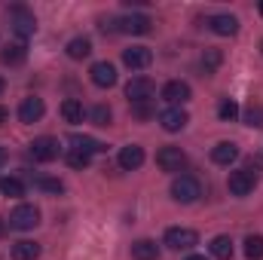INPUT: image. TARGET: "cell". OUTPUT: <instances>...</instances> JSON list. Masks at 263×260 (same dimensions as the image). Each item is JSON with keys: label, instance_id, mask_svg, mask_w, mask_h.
<instances>
[{"label": "cell", "instance_id": "30", "mask_svg": "<svg viewBox=\"0 0 263 260\" xmlns=\"http://www.w3.org/2000/svg\"><path fill=\"white\" fill-rule=\"evenodd\" d=\"M89 117H92V123H95V126H110V120H114V114H110V107H107V104H95Z\"/></svg>", "mask_w": 263, "mask_h": 260}, {"label": "cell", "instance_id": "35", "mask_svg": "<svg viewBox=\"0 0 263 260\" xmlns=\"http://www.w3.org/2000/svg\"><path fill=\"white\" fill-rule=\"evenodd\" d=\"M187 260H208V257H205V254H190Z\"/></svg>", "mask_w": 263, "mask_h": 260}, {"label": "cell", "instance_id": "20", "mask_svg": "<svg viewBox=\"0 0 263 260\" xmlns=\"http://www.w3.org/2000/svg\"><path fill=\"white\" fill-rule=\"evenodd\" d=\"M132 257L135 260H156L159 257V245L153 239H138L132 245Z\"/></svg>", "mask_w": 263, "mask_h": 260}, {"label": "cell", "instance_id": "34", "mask_svg": "<svg viewBox=\"0 0 263 260\" xmlns=\"http://www.w3.org/2000/svg\"><path fill=\"white\" fill-rule=\"evenodd\" d=\"M6 120H9V110H6V107H3V104H0V126H3V123H6Z\"/></svg>", "mask_w": 263, "mask_h": 260}, {"label": "cell", "instance_id": "5", "mask_svg": "<svg viewBox=\"0 0 263 260\" xmlns=\"http://www.w3.org/2000/svg\"><path fill=\"white\" fill-rule=\"evenodd\" d=\"M153 92H156V83H153L150 77H132L129 86H126V98H129L132 104H144V101H150Z\"/></svg>", "mask_w": 263, "mask_h": 260}, {"label": "cell", "instance_id": "11", "mask_svg": "<svg viewBox=\"0 0 263 260\" xmlns=\"http://www.w3.org/2000/svg\"><path fill=\"white\" fill-rule=\"evenodd\" d=\"M162 101H168L172 107H181L184 101H190V86L184 80H172L162 86Z\"/></svg>", "mask_w": 263, "mask_h": 260}, {"label": "cell", "instance_id": "39", "mask_svg": "<svg viewBox=\"0 0 263 260\" xmlns=\"http://www.w3.org/2000/svg\"><path fill=\"white\" fill-rule=\"evenodd\" d=\"M260 15H263V3H260Z\"/></svg>", "mask_w": 263, "mask_h": 260}, {"label": "cell", "instance_id": "7", "mask_svg": "<svg viewBox=\"0 0 263 260\" xmlns=\"http://www.w3.org/2000/svg\"><path fill=\"white\" fill-rule=\"evenodd\" d=\"M227 187H230V193L233 196H248L254 187H257V178H254L251 169H239V172H230Z\"/></svg>", "mask_w": 263, "mask_h": 260}, {"label": "cell", "instance_id": "26", "mask_svg": "<svg viewBox=\"0 0 263 260\" xmlns=\"http://www.w3.org/2000/svg\"><path fill=\"white\" fill-rule=\"evenodd\" d=\"M34 187L37 190H43V193H65V184L59 181V178H46V175H40V178H34Z\"/></svg>", "mask_w": 263, "mask_h": 260}, {"label": "cell", "instance_id": "6", "mask_svg": "<svg viewBox=\"0 0 263 260\" xmlns=\"http://www.w3.org/2000/svg\"><path fill=\"white\" fill-rule=\"evenodd\" d=\"M156 165H159L162 172H181V169L187 165V153H184L181 147L168 144V147H162V150L156 153Z\"/></svg>", "mask_w": 263, "mask_h": 260}, {"label": "cell", "instance_id": "3", "mask_svg": "<svg viewBox=\"0 0 263 260\" xmlns=\"http://www.w3.org/2000/svg\"><path fill=\"white\" fill-rule=\"evenodd\" d=\"M165 245L172 251H190L193 245H199V236L190 227H168L165 230Z\"/></svg>", "mask_w": 263, "mask_h": 260}, {"label": "cell", "instance_id": "32", "mask_svg": "<svg viewBox=\"0 0 263 260\" xmlns=\"http://www.w3.org/2000/svg\"><path fill=\"white\" fill-rule=\"evenodd\" d=\"M67 165H70V169H86V165H89V153L70 150V153H67Z\"/></svg>", "mask_w": 263, "mask_h": 260}, {"label": "cell", "instance_id": "10", "mask_svg": "<svg viewBox=\"0 0 263 260\" xmlns=\"http://www.w3.org/2000/svg\"><path fill=\"white\" fill-rule=\"evenodd\" d=\"M117 25H120V31H126V34H138V37L153 31V18L144 15V12H132V15H126V18H120Z\"/></svg>", "mask_w": 263, "mask_h": 260}, {"label": "cell", "instance_id": "37", "mask_svg": "<svg viewBox=\"0 0 263 260\" xmlns=\"http://www.w3.org/2000/svg\"><path fill=\"white\" fill-rule=\"evenodd\" d=\"M3 233H6V220L0 217V236H3Z\"/></svg>", "mask_w": 263, "mask_h": 260}, {"label": "cell", "instance_id": "14", "mask_svg": "<svg viewBox=\"0 0 263 260\" xmlns=\"http://www.w3.org/2000/svg\"><path fill=\"white\" fill-rule=\"evenodd\" d=\"M117 162H120V169H126V172L141 169V165H144V147H138V144H126V147L120 150Z\"/></svg>", "mask_w": 263, "mask_h": 260}, {"label": "cell", "instance_id": "40", "mask_svg": "<svg viewBox=\"0 0 263 260\" xmlns=\"http://www.w3.org/2000/svg\"><path fill=\"white\" fill-rule=\"evenodd\" d=\"M260 52H263V43H260Z\"/></svg>", "mask_w": 263, "mask_h": 260}, {"label": "cell", "instance_id": "27", "mask_svg": "<svg viewBox=\"0 0 263 260\" xmlns=\"http://www.w3.org/2000/svg\"><path fill=\"white\" fill-rule=\"evenodd\" d=\"M217 117H220L223 123H233V120L239 117V104H236L233 98H220V104H217Z\"/></svg>", "mask_w": 263, "mask_h": 260}, {"label": "cell", "instance_id": "4", "mask_svg": "<svg viewBox=\"0 0 263 260\" xmlns=\"http://www.w3.org/2000/svg\"><path fill=\"white\" fill-rule=\"evenodd\" d=\"M28 153L34 156V162H52V159H59V141L49 138V135L34 138V141L28 144Z\"/></svg>", "mask_w": 263, "mask_h": 260}, {"label": "cell", "instance_id": "25", "mask_svg": "<svg viewBox=\"0 0 263 260\" xmlns=\"http://www.w3.org/2000/svg\"><path fill=\"white\" fill-rule=\"evenodd\" d=\"M0 193L9 196V199H18V196H25V184H22L18 178H6V175H0Z\"/></svg>", "mask_w": 263, "mask_h": 260}, {"label": "cell", "instance_id": "36", "mask_svg": "<svg viewBox=\"0 0 263 260\" xmlns=\"http://www.w3.org/2000/svg\"><path fill=\"white\" fill-rule=\"evenodd\" d=\"M3 162H6V150L0 147V165H3Z\"/></svg>", "mask_w": 263, "mask_h": 260}, {"label": "cell", "instance_id": "18", "mask_svg": "<svg viewBox=\"0 0 263 260\" xmlns=\"http://www.w3.org/2000/svg\"><path fill=\"white\" fill-rule=\"evenodd\" d=\"M70 150H80V153H104L107 150V144H101V141H95V138H89V135H70Z\"/></svg>", "mask_w": 263, "mask_h": 260}, {"label": "cell", "instance_id": "16", "mask_svg": "<svg viewBox=\"0 0 263 260\" xmlns=\"http://www.w3.org/2000/svg\"><path fill=\"white\" fill-rule=\"evenodd\" d=\"M123 62L132 70H144V67H150V62H153V52L147 46H132V49L123 52Z\"/></svg>", "mask_w": 263, "mask_h": 260}, {"label": "cell", "instance_id": "13", "mask_svg": "<svg viewBox=\"0 0 263 260\" xmlns=\"http://www.w3.org/2000/svg\"><path fill=\"white\" fill-rule=\"evenodd\" d=\"M89 73H92V83H95L98 89H110V86H117V67L110 65V62H95Z\"/></svg>", "mask_w": 263, "mask_h": 260}, {"label": "cell", "instance_id": "17", "mask_svg": "<svg viewBox=\"0 0 263 260\" xmlns=\"http://www.w3.org/2000/svg\"><path fill=\"white\" fill-rule=\"evenodd\" d=\"M236 159H239V147H236L233 141H220V144L211 147V162H217V165H233Z\"/></svg>", "mask_w": 263, "mask_h": 260}, {"label": "cell", "instance_id": "29", "mask_svg": "<svg viewBox=\"0 0 263 260\" xmlns=\"http://www.w3.org/2000/svg\"><path fill=\"white\" fill-rule=\"evenodd\" d=\"M245 257L263 260V236H248V239H245Z\"/></svg>", "mask_w": 263, "mask_h": 260}, {"label": "cell", "instance_id": "24", "mask_svg": "<svg viewBox=\"0 0 263 260\" xmlns=\"http://www.w3.org/2000/svg\"><path fill=\"white\" fill-rule=\"evenodd\" d=\"M89 52H92V40H89V37H73V40L67 43V55H70V59H77V62H80V59H86Z\"/></svg>", "mask_w": 263, "mask_h": 260}, {"label": "cell", "instance_id": "15", "mask_svg": "<svg viewBox=\"0 0 263 260\" xmlns=\"http://www.w3.org/2000/svg\"><path fill=\"white\" fill-rule=\"evenodd\" d=\"M208 25H211V31L220 34V37H233V34L239 31V18L230 15V12H217V15H211Z\"/></svg>", "mask_w": 263, "mask_h": 260}, {"label": "cell", "instance_id": "1", "mask_svg": "<svg viewBox=\"0 0 263 260\" xmlns=\"http://www.w3.org/2000/svg\"><path fill=\"white\" fill-rule=\"evenodd\" d=\"M6 18H9V28H12L18 37H34L37 18H34V12H31L28 6H22V3L9 6V9H6Z\"/></svg>", "mask_w": 263, "mask_h": 260}, {"label": "cell", "instance_id": "22", "mask_svg": "<svg viewBox=\"0 0 263 260\" xmlns=\"http://www.w3.org/2000/svg\"><path fill=\"white\" fill-rule=\"evenodd\" d=\"M62 117H65V123H83V117H86L83 101H77V98H65V101H62Z\"/></svg>", "mask_w": 263, "mask_h": 260}, {"label": "cell", "instance_id": "28", "mask_svg": "<svg viewBox=\"0 0 263 260\" xmlns=\"http://www.w3.org/2000/svg\"><path fill=\"white\" fill-rule=\"evenodd\" d=\"M220 62H223V52H220V49H205V52H202V70H205V73H214V70L220 67Z\"/></svg>", "mask_w": 263, "mask_h": 260}, {"label": "cell", "instance_id": "33", "mask_svg": "<svg viewBox=\"0 0 263 260\" xmlns=\"http://www.w3.org/2000/svg\"><path fill=\"white\" fill-rule=\"evenodd\" d=\"M132 110H135V117L147 120V117H150V101H144V104H132Z\"/></svg>", "mask_w": 263, "mask_h": 260}, {"label": "cell", "instance_id": "31", "mask_svg": "<svg viewBox=\"0 0 263 260\" xmlns=\"http://www.w3.org/2000/svg\"><path fill=\"white\" fill-rule=\"evenodd\" d=\"M245 123L251 129H263V107L260 104H248L245 107Z\"/></svg>", "mask_w": 263, "mask_h": 260}, {"label": "cell", "instance_id": "9", "mask_svg": "<svg viewBox=\"0 0 263 260\" xmlns=\"http://www.w3.org/2000/svg\"><path fill=\"white\" fill-rule=\"evenodd\" d=\"M43 114H46V104H43V98H25L22 104H18V120L25 123V126H34V123H40L43 120Z\"/></svg>", "mask_w": 263, "mask_h": 260}, {"label": "cell", "instance_id": "38", "mask_svg": "<svg viewBox=\"0 0 263 260\" xmlns=\"http://www.w3.org/2000/svg\"><path fill=\"white\" fill-rule=\"evenodd\" d=\"M3 89H6V83H3V77H0V95H3Z\"/></svg>", "mask_w": 263, "mask_h": 260}, {"label": "cell", "instance_id": "19", "mask_svg": "<svg viewBox=\"0 0 263 260\" xmlns=\"http://www.w3.org/2000/svg\"><path fill=\"white\" fill-rule=\"evenodd\" d=\"M25 59H28V46L25 43H9V46L0 49V62L9 65V67H18Z\"/></svg>", "mask_w": 263, "mask_h": 260}, {"label": "cell", "instance_id": "21", "mask_svg": "<svg viewBox=\"0 0 263 260\" xmlns=\"http://www.w3.org/2000/svg\"><path fill=\"white\" fill-rule=\"evenodd\" d=\"M40 257V245L31 239H22L12 245V260H37Z\"/></svg>", "mask_w": 263, "mask_h": 260}, {"label": "cell", "instance_id": "8", "mask_svg": "<svg viewBox=\"0 0 263 260\" xmlns=\"http://www.w3.org/2000/svg\"><path fill=\"white\" fill-rule=\"evenodd\" d=\"M37 224H40V211L34 205H18L9 214V227L12 230H34Z\"/></svg>", "mask_w": 263, "mask_h": 260}, {"label": "cell", "instance_id": "2", "mask_svg": "<svg viewBox=\"0 0 263 260\" xmlns=\"http://www.w3.org/2000/svg\"><path fill=\"white\" fill-rule=\"evenodd\" d=\"M199 196H202V184H199L193 175H178V178L172 181V199H175V202L190 205V202H196Z\"/></svg>", "mask_w": 263, "mask_h": 260}, {"label": "cell", "instance_id": "23", "mask_svg": "<svg viewBox=\"0 0 263 260\" xmlns=\"http://www.w3.org/2000/svg\"><path fill=\"white\" fill-rule=\"evenodd\" d=\"M208 248H211V257H217V260L233 257V239H230V236H214Z\"/></svg>", "mask_w": 263, "mask_h": 260}, {"label": "cell", "instance_id": "12", "mask_svg": "<svg viewBox=\"0 0 263 260\" xmlns=\"http://www.w3.org/2000/svg\"><path fill=\"white\" fill-rule=\"evenodd\" d=\"M187 123H190V117H187L184 107H165V110L159 114V126L165 132H181Z\"/></svg>", "mask_w": 263, "mask_h": 260}]
</instances>
